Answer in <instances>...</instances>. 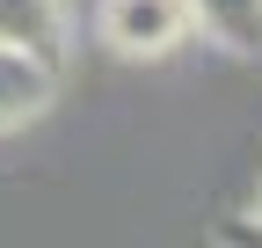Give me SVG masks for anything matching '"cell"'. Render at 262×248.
Instances as JSON below:
<instances>
[{
  "mask_svg": "<svg viewBox=\"0 0 262 248\" xmlns=\"http://www.w3.org/2000/svg\"><path fill=\"white\" fill-rule=\"evenodd\" d=\"M189 0H110L102 8V37L124 51V58H160L189 37Z\"/></svg>",
  "mask_w": 262,
  "mask_h": 248,
  "instance_id": "obj_1",
  "label": "cell"
},
{
  "mask_svg": "<svg viewBox=\"0 0 262 248\" xmlns=\"http://www.w3.org/2000/svg\"><path fill=\"white\" fill-rule=\"evenodd\" d=\"M219 248H262V212H255V219H226L219 226Z\"/></svg>",
  "mask_w": 262,
  "mask_h": 248,
  "instance_id": "obj_5",
  "label": "cell"
},
{
  "mask_svg": "<svg viewBox=\"0 0 262 248\" xmlns=\"http://www.w3.org/2000/svg\"><path fill=\"white\" fill-rule=\"evenodd\" d=\"M0 44L58 66L66 58V8L58 0H0Z\"/></svg>",
  "mask_w": 262,
  "mask_h": 248,
  "instance_id": "obj_2",
  "label": "cell"
},
{
  "mask_svg": "<svg viewBox=\"0 0 262 248\" xmlns=\"http://www.w3.org/2000/svg\"><path fill=\"white\" fill-rule=\"evenodd\" d=\"M189 22L211 29L226 51L262 58V0H189Z\"/></svg>",
  "mask_w": 262,
  "mask_h": 248,
  "instance_id": "obj_4",
  "label": "cell"
},
{
  "mask_svg": "<svg viewBox=\"0 0 262 248\" xmlns=\"http://www.w3.org/2000/svg\"><path fill=\"white\" fill-rule=\"evenodd\" d=\"M51 73H58V66H44V58L0 44V132L22 124V117H37V110L51 102Z\"/></svg>",
  "mask_w": 262,
  "mask_h": 248,
  "instance_id": "obj_3",
  "label": "cell"
}]
</instances>
